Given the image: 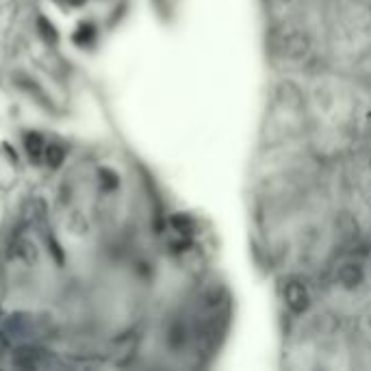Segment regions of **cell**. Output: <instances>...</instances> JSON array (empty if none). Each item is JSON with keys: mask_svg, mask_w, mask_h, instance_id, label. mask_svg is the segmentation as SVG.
<instances>
[{"mask_svg": "<svg viewBox=\"0 0 371 371\" xmlns=\"http://www.w3.org/2000/svg\"><path fill=\"white\" fill-rule=\"evenodd\" d=\"M39 31H42L44 35H46V39H48V42H54V39H56V33H54V29L46 22V20L44 17H39Z\"/></svg>", "mask_w": 371, "mask_h": 371, "instance_id": "cell-6", "label": "cell"}, {"mask_svg": "<svg viewBox=\"0 0 371 371\" xmlns=\"http://www.w3.org/2000/svg\"><path fill=\"white\" fill-rule=\"evenodd\" d=\"M285 300H287V306L296 312H302L308 308V302H310V296H308V289L300 282V280H291L287 282L285 287Z\"/></svg>", "mask_w": 371, "mask_h": 371, "instance_id": "cell-1", "label": "cell"}, {"mask_svg": "<svg viewBox=\"0 0 371 371\" xmlns=\"http://www.w3.org/2000/svg\"><path fill=\"white\" fill-rule=\"evenodd\" d=\"M339 278L345 287H356L363 280V271L356 265H345L339 273Z\"/></svg>", "mask_w": 371, "mask_h": 371, "instance_id": "cell-4", "label": "cell"}, {"mask_svg": "<svg viewBox=\"0 0 371 371\" xmlns=\"http://www.w3.org/2000/svg\"><path fill=\"white\" fill-rule=\"evenodd\" d=\"M44 161L48 163V165H52V167H56L59 163L63 161V150L59 148V146H46L44 148Z\"/></svg>", "mask_w": 371, "mask_h": 371, "instance_id": "cell-5", "label": "cell"}, {"mask_svg": "<svg viewBox=\"0 0 371 371\" xmlns=\"http://www.w3.org/2000/svg\"><path fill=\"white\" fill-rule=\"evenodd\" d=\"M44 148L46 144L42 142L39 135H26V150L33 161H44Z\"/></svg>", "mask_w": 371, "mask_h": 371, "instance_id": "cell-3", "label": "cell"}, {"mask_svg": "<svg viewBox=\"0 0 371 371\" xmlns=\"http://www.w3.org/2000/svg\"><path fill=\"white\" fill-rule=\"evenodd\" d=\"M13 363L17 367H26V369H33V367H46L48 363L44 361V354L42 351H33V349H24V351H17V356L13 358Z\"/></svg>", "mask_w": 371, "mask_h": 371, "instance_id": "cell-2", "label": "cell"}]
</instances>
